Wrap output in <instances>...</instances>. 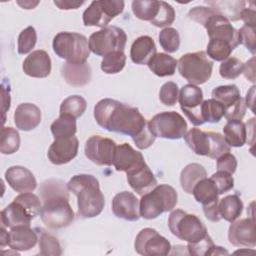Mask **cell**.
<instances>
[{
	"label": "cell",
	"instance_id": "39",
	"mask_svg": "<svg viewBox=\"0 0 256 256\" xmlns=\"http://www.w3.org/2000/svg\"><path fill=\"white\" fill-rule=\"evenodd\" d=\"M158 4L156 0H135L132 2V11L138 19L150 22L158 12Z\"/></svg>",
	"mask_w": 256,
	"mask_h": 256
},
{
	"label": "cell",
	"instance_id": "11",
	"mask_svg": "<svg viewBox=\"0 0 256 256\" xmlns=\"http://www.w3.org/2000/svg\"><path fill=\"white\" fill-rule=\"evenodd\" d=\"M135 251L144 256H164L171 250L170 242L153 228H144L136 236Z\"/></svg>",
	"mask_w": 256,
	"mask_h": 256
},
{
	"label": "cell",
	"instance_id": "51",
	"mask_svg": "<svg viewBox=\"0 0 256 256\" xmlns=\"http://www.w3.org/2000/svg\"><path fill=\"white\" fill-rule=\"evenodd\" d=\"M246 103L244 98H240L232 106L225 109L224 117L229 120H242L246 112Z\"/></svg>",
	"mask_w": 256,
	"mask_h": 256
},
{
	"label": "cell",
	"instance_id": "47",
	"mask_svg": "<svg viewBox=\"0 0 256 256\" xmlns=\"http://www.w3.org/2000/svg\"><path fill=\"white\" fill-rule=\"evenodd\" d=\"M179 90L176 83L169 81L162 85L159 91L160 101L167 106H173L178 101Z\"/></svg>",
	"mask_w": 256,
	"mask_h": 256
},
{
	"label": "cell",
	"instance_id": "8",
	"mask_svg": "<svg viewBox=\"0 0 256 256\" xmlns=\"http://www.w3.org/2000/svg\"><path fill=\"white\" fill-rule=\"evenodd\" d=\"M126 41V33L116 26L104 27L92 33L88 40L90 51L103 57L114 51H123Z\"/></svg>",
	"mask_w": 256,
	"mask_h": 256
},
{
	"label": "cell",
	"instance_id": "28",
	"mask_svg": "<svg viewBox=\"0 0 256 256\" xmlns=\"http://www.w3.org/2000/svg\"><path fill=\"white\" fill-rule=\"evenodd\" d=\"M223 132L229 146L242 147L247 141L246 125L241 120H229L223 127Z\"/></svg>",
	"mask_w": 256,
	"mask_h": 256
},
{
	"label": "cell",
	"instance_id": "12",
	"mask_svg": "<svg viewBox=\"0 0 256 256\" xmlns=\"http://www.w3.org/2000/svg\"><path fill=\"white\" fill-rule=\"evenodd\" d=\"M116 147L117 145L112 139L93 135L87 139L84 150L86 157L96 165L111 166Z\"/></svg>",
	"mask_w": 256,
	"mask_h": 256
},
{
	"label": "cell",
	"instance_id": "49",
	"mask_svg": "<svg viewBox=\"0 0 256 256\" xmlns=\"http://www.w3.org/2000/svg\"><path fill=\"white\" fill-rule=\"evenodd\" d=\"M239 43L243 44L253 55H255V27L244 25L238 30Z\"/></svg>",
	"mask_w": 256,
	"mask_h": 256
},
{
	"label": "cell",
	"instance_id": "9",
	"mask_svg": "<svg viewBox=\"0 0 256 256\" xmlns=\"http://www.w3.org/2000/svg\"><path fill=\"white\" fill-rule=\"evenodd\" d=\"M148 127L155 137L172 140L182 138L187 132V122L175 111L156 114L148 122Z\"/></svg>",
	"mask_w": 256,
	"mask_h": 256
},
{
	"label": "cell",
	"instance_id": "43",
	"mask_svg": "<svg viewBox=\"0 0 256 256\" xmlns=\"http://www.w3.org/2000/svg\"><path fill=\"white\" fill-rule=\"evenodd\" d=\"M159 43L166 52H176L180 46V36L178 31L172 27L164 28L159 33Z\"/></svg>",
	"mask_w": 256,
	"mask_h": 256
},
{
	"label": "cell",
	"instance_id": "1",
	"mask_svg": "<svg viewBox=\"0 0 256 256\" xmlns=\"http://www.w3.org/2000/svg\"><path fill=\"white\" fill-rule=\"evenodd\" d=\"M94 118L105 130L127 135L132 139L148 125L137 108L110 98L102 99L95 105Z\"/></svg>",
	"mask_w": 256,
	"mask_h": 256
},
{
	"label": "cell",
	"instance_id": "2",
	"mask_svg": "<svg viewBox=\"0 0 256 256\" xmlns=\"http://www.w3.org/2000/svg\"><path fill=\"white\" fill-rule=\"evenodd\" d=\"M42 222L51 229L69 226L74 220V212L69 204V189L61 179H48L39 188Z\"/></svg>",
	"mask_w": 256,
	"mask_h": 256
},
{
	"label": "cell",
	"instance_id": "60",
	"mask_svg": "<svg viewBox=\"0 0 256 256\" xmlns=\"http://www.w3.org/2000/svg\"><path fill=\"white\" fill-rule=\"evenodd\" d=\"M9 244V232L5 230V226L1 225L0 229V246L3 248L4 246Z\"/></svg>",
	"mask_w": 256,
	"mask_h": 256
},
{
	"label": "cell",
	"instance_id": "54",
	"mask_svg": "<svg viewBox=\"0 0 256 256\" xmlns=\"http://www.w3.org/2000/svg\"><path fill=\"white\" fill-rule=\"evenodd\" d=\"M218 203H219V199L211 203H208L206 205H203V211H204L205 217L212 222H218L221 220Z\"/></svg>",
	"mask_w": 256,
	"mask_h": 256
},
{
	"label": "cell",
	"instance_id": "13",
	"mask_svg": "<svg viewBox=\"0 0 256 256\" xmlns=\"http://www.w3.org/2000/svg\"><path fill=\"white\" fill-rule=\"evenodd\" d=\"M178 101L181 110L193 125L199 126L204 124L201 115V104L203 102L201 88L193 84L184 85L179 91Z\"/></svg>",
	"mask_w": 256,
	"mask_h": 256
},
{
	"label": "cell",
	"instance_id": "17",
	"mask_svg": "<svg viewBox=\"0 0 256 256\" xmlns=\"http://www.w3.org/2000/svg\"><path fill=\"white\" fill-rule=\"evenodd\" d=\"M145 164L141 152L136 151L130 144L123 143L116 147L113 165L117 171L130 172Z\"/></svg>",
	"mask_w": 256,
	"mask_h": 256
},
{
	"label": "cell",
	"instance_id": "48",
	"mask_svg": "<svg viewBox=\"0 0 256 256\" xmlns=\"http://www.w3.org/2000/svg\"><path fill=\"white\" fill-rule=\"evenodd\" d=\"M210 179L214 183L219 195L230 191L234 187V179L232 174L230 173L224 171H217L211 176Z\"/></svg>",
	"mask_w": 256,
	"mask_h": 256
},
{
	"label": "cell",
	"instance_id": "10",
	"mask_svg": "<svg viewBox=\"0 0 256 256\" xmlns=\"http://www.w3.org/2000/svg\"><path fill=\"white\" fill-rule=\"evenodd\" d=\"M124 9L122 0H100L93 1L83 12V23L85 26L107 27L109 22Z\"/></svg>",
	"mask_w": 256,
	"mask_h": 256
},
{
	"label": "cell",
	"instance_id": "32",
	"mask_svg": "<svg viewBox=\"0 0 256 256\" xmlns=\"http://www.w3.org/2000/svg\"><path fill=\"white\" fill-rule=\"evenodd\" d=\"M192 194L194 195L195 200L201 203L202 205H206L215 200H218V196H219L214 183L210 178L208 179L207 177L200 180L195 185V187L193 188Z\"/></svg>",
	"mask_w": 256,
	"mask_h": 256
},
{
	"label": "cell",
	"instance_id": "20",
	"mask_svg": "<svg viewBox=\"0 0 256 256\" xmlns=\"http://www.w3.org/2000/svg\"><path fill=\"white\" fill-rule=\"evenodd\" d=\"M126 174L130 187L140 196L150 192L157 186V180L146 163Z\"/></svg>",
	"mask_w": 256,
	"mask_h": 256
},
{
	"label": "cell",
	"instance_id": "52",
	"mask_svg": "<svg viewBox=\"0 0 256 256\" xmlns=\"http://www.w3.org/2000/svg\"><path fill=\"white\" fill-rule=\"evenodd\" d=\"M237 168V160L231 153H225L217 158V169L218 171H224L233 174Z\"/></svg>",
	"mask_w": 256,
	"mask_h": 256
},
{
	"label": "cell",
	"instance_id": "59",
	"mask_svg": "<svg viewBox=\"0 0 256 256\" xmlns=\"http://www.w3.org/2000/svg\"><path fill=\"white\" fill-rule=\"evenodd\" d=\"M254 91H255V86H252L250 91L247 92L246 99H245L246 106H248L251 109L252 112H254V108H253V105H254Z\"/></svg>",
	"mask_w": 256,
	"mask_h": 256
},
{
	"label": "cell",
	"instance_id": "4",
	"mask_svg": "<svg viewBox=\"0 0 256 256\" xmlns=\"http://www.w3.org/2000/svg\"><path fill=\"white\" fill-rule=\"evenodd\" d=\"M176 190L167 184L157 185L150 192L144 194L139 201L140 217L155 219L162 213L171 211L177 204Z\"/></svg>",
	"mask_w": 256,
	"mask_h": 256
},
{
	"label": "cell",
	"instance_id": "42",
	"mask_svg": "<svg viewBox=\"0 0 256 256\" xmlns=\"http://www.w3.org/2000/svg\"><path fill=\"white\" fill-rule=\"evenodd\" d=\"M175 20L174 8L165 1H159L158 12L150 23L156 27H168Z\"/></svg>",
	"mask_w": 256,
	"mask_h": 256
},
{
	"label": "cell",
	"instance_id": "34",
	"mask_svg": "<svg viewBox=\"0 0 256 256\" xmlns=\"http://www.w3.org/2000/svg\"><path fill=\"white\" fill-rule=\"evenodd\" d=\"M35 231L38 234L39 253L40 255H61L62 249L56 237L48 233L43 228L36 227Z\"/></svg>",
	"mask_w": 256,
	"mask_h": 256
},
{
	"label": "cell",
	"instance_id": "21",
	"mask_svg": "<svg viewBox=\"0 0 256 256\" xmlns=\"http://www.w3.org/2000/svg\"><path fill=\"white\" fill-rule=\"evenodd\" d=\"M38 241V234L30 226L20 225L10 228L8 246L15 251H27L33 248Z\"/></svg>",
	"mask_w": 256,
	"mask_h": 256
},
{
	"label": "cell",
	"instance_id": "37",
	"mask_svg": "<svg viewBox=\"0 0 256 256\" xmlns=\"http://www.w3.org/2000/svg\"><path fill=\"white\" fill-rule=\"evenodd\" d=\"M20 147V135L12 127H2L0 136V152L2 154H13Z\"/></svg>",
	"mask_w": 256,
	"mask_h": 256
},
{
	"label": "cell",
	"instance_id": "24",
	"mask_svg": "<svg viewBox=\"0 0 256 256\" xmlns=\"http://www.w3.org/2000/svg\"><path fill=\"white\" fill-rule=\"evenodd\" d=\"M61 75L69 85L85 86L91 79V67L87 62H66L61 68Z\"/></svg>",
	"mask_w": 256,
	"mask_h": 256
},
{
	"label": "cell",
	"instance_id": "14",
	"mask_svg": "<svg viewBox=\"0 0 256 256\" xmlns=\"http://www.w3.org/2000/svg\"><path fill=\"white\" fill-rule=\"evenodd\" d=\"M229 242L236 247L253 248L256 245L254 216L235 220L228 230Z\"/></svg>",
	"mask_w": 256,
	"mask_h": 256
},
{
	"label": "cell",
	"instance_id": "26",
	"mask_svg": "<svg viewBox=\"0 0 256 256\" xmlns=\"http://www.w3.org/2000/svg\"><path fill=\"white\" fill-rule=\"evenodd\" d=\"M188 147L197 155L208 156L211 152V131L205 132L192 128L183 136Z\"/></svg>",
	"mask_w": 256,
	"mask_h": 256
},
{
	"label": "cell",
	"instance_id": "33",
	"mask_svg": "<svg viewBox=\"0 0 256 256\" xmlns=\"http://www.w3.org/2000/svg\"><path fill=\"white\" fill-rule=\"evenodd\" d=\"M50 129L54 139L75 136L77 131L76 120L68 115H59V117L51 124Z\"/></svg>",
	"mask_w": 256,
	"mask_h": 256
},
{
	"label": "cell",
	"instance_id": "50",
	"mask_svg": "<svg viewBox=\"0 0 256 256\" xmlns=\"http://www.w3.org/2000/svg\"><path fill=\"white\" fill-rule=\"evenodd\" d=\"M217 12L212 9L211 7H205V6H196L188 12V17L192 19L193 21L200 23L202 26L206 24V22L209 20L210 17H212Z\"/></svg>",
	"mask_w": 256,
	"mask_h": 256
},
{
	"label": "cell",
	"instance_id": "57",
	"mask_svg": "<svg viewBox=\"0 0 256 256\" xmlns=\"http://www.w3.org/2000/svg\"><path fill=\"white\" fill-rule=\"evenodd\" d=\"M243 73L249 81H251L252 83L255 82V57L254 56L244 64Z\"/></svg>",
	"mask_w": 256,
	"mask_h": 256
},
{
	"label": "cell",
	"instance_id": "38",
	"mask_svg": "<svg viewBox=\"0 0 256 256\" xmlns=\"http://www.w3.org/2000/svg\"><path fill=\"white\" fill-rule=\"evenodd\" d=\"M225 107L215 99H207L201 104V115L205 122L217 123L224 117Z\"/></svg>",
	"mask_w": 256,
	"mask_h": 256
},
{
	"label": "cell",
	"instance_id": "58",
	"mask_svg": "<svg viewBox=\"0 0 256 256\" xmlns=\"http://www.w3.org/2000/svg\"><path fill=\"white\" fill-rule=\"evenodd\" d=\"M54 4L61 10H69V9H77L84 1H70V0H62V1H54Z\"/></svg>",
	"mask_w": 256,
	"mask_h": 256
},
{
	"label": "cell",
	"instance_id": "19",
	"mask_svg": "<svg viewBox=\"0 0 256 256\" xmlns=\"http://www.w3.org/2000/svg\"><path fill=\"white\" fill-rule=\"evenodd\" d=\"M22 68L30 77L45 78L51 72L50 56L44 50H35L25 58Z\"/></svg>",
	"mask_w": 256,
	"mask_h": 256
},
{
	"label": "cell",
	"instance_id": "46",
	"mask_svg": "<svg viewBox=\"0 0 256 256\" xmlns=\"http://www.w3.org/2000/svg\"><path fill=\"white\" fill-rule=\"evenodd\" d=\"M214 243L212 238L207 234L205 237L200 239L197 242L188 243L187 249L188 253L193 256H208L210 255L211 249L213 248Z\"/></svg>",
	"mask_w": 256,
	"mask_h": 256
},
{
	"label": "cell",
	"instance_id": "36",
	"mask_svg": "<svg viewBox=\"0 0 256 256\" xmlns=\"http://www.w3.org/2000/svg\"><path fill=\"white\" fill-rule=\"evenodd\" d=\"M86 107V100L82 96L72 95L62 101L60 105V115H68L76 119L83 115Z\"/></svg>",
	"mask_w": 256,
	"mask_h": 256
},
{
	"label": "cell",
	"instance_id": "56",
	"mask_svg": "<svg viewBox=\"0 0 256 256\" xmlns=\"http://www.w3.org/2000/svg\"><path fill=\"white\" fill-rule=\"evenodd\" d=\"M255 15H256V12H255L254 9H250L249 7H248V8L245 7V8L241 11L240 19H241L242 21H244L245 25H249V26H254V27H256Z\"/></svg>",
	"mask_w": 256,
	"mask_h": 256
},
{
	"label": "cell",
	"instance_id": "3",
	"mask_svg": "<svg viewBox=\"0 0 256 256\" xmlns=\"http://www.w3.org/2000/svg\"><path fill=\"white\" fill-rule=\"evenodd\" d=\"M70 192L77 196V215L82 218L98 216L105 205L99 181L90 174L73 176L67 183Z\"/></svg>",
	"mask_w": 256,
	"mask_h": 256
},
{
	"label": "cell",
	"instance_id": "53",
	"mask_svg": "<svg viewBox=\"0 0 256 256\" xmlns=\"http://www.w3.org/2000/svg\"><path fill=\"white\" fill-rule=\"evenodd\" d=\"M155 139L156 137L152 134L147 125V127L139 135L133 138V141L139 149H147L154 143Z\"/></svg>",
	"mask_w": 256,
	"mask_h": 256
},
{
	"label": "cell",
	"instance_id": "61",
	"mask_svg": "<svg viewBox=\"0 0 256 256\" xmlns=\"http://www.w3.org/2000/svg\"><path fill=\"white\" fill-rule=\"evenodd\" d=\"M229 252L227 250H225L223 247L221 246H213V248L211 249L210 255H228Z\"/></svg>",
	"mask_w": 256,
	"mask_h": 256
},
{
	"label": "cell",
	"instance_id": "30",
	"mask_svg": "<svg viewBox=\"0 0 256 256\" xmlns=\"http://www.w3.org/2000/svg\"><path fill=\"white\" fill-rule=\"evenodd\" d=\"M218 208L221 219L232 223L241 215L243 202L237 195H227L219 200Z\"/></svg>",
	"mask_w": 256,
	"mask_h": 256
},
{
	"label": "cell",
	"instance_id": "22",
	"mask_svg": "<svg viewBox=\"0 0 256 256\" xmlns=\"http://www.w3.org/2000/svg\"><path fill=\"white\" fill-rule=\"evenodd\" d=\"M41 122V110L32 103L19 104L14 112V123L23 131L35 129Z\"/></svg>",
	"mask_w": 256,
	"mask_h": 256
},
{
	"label": "cell",
	"instance_id": "35",
	"mask_svg": "<svg viewBox=\"0 0 256 256\" xmlns=\"http://www.w3.org/2000/svg\"><path fill=\"white\" fill-rule=\"evenodd\" d=\"M212 97L213 99L220 102L225 107V109L232 106L241 98L240 91L238 87L234 84L215 87L212 90Z\"/></svg>",
	"mask_w": 256,
	"mask_h": 256
},
{
	"label": "cell",
	"instance_id": "44",
	"mask_svg": "<svg viewBox=\"0 0 256 256\" xmlns=\"http://www.w3.org/2000/svg\"><path fill=\"white\" fill-rule=\"evenodd\" d=\"M244 63L236 57H229L222 61L219 73L224 79H236L243 73Z\"/></svg>",
	"mask_w": 256,
	"mask_h": 256
},
{
	"label": "cell",
	"instance_id": "62",
	"mask_svg": "<svg viewBox=\"0 0 256 256\" xmlns=\"http://www.w3.org/2000/svg\"><path fill=\"white\" fill-rule=\"evenodd\" d=\"M17 3L24 9H33L35 6H37L39 4L38 1H35V2H33V1H24V2L17 1Z\"/></svg>",
	"mask_w": 256,
	"mask_h": 256
},
{
	"label": "cell",
	"instance_id": "41",
	"mask_svg": "<svg viewBox=\"0 0 256 256\" xmlns=\"http://www.w3.org/2000/svg\"><path fill=\"white\" fill-rule=\"evenodd\" d=\"M234 48L226 41L210 39L207 45V56L215 61H224L229 58Z\"/></svg>",
	"mask_w": 256,
	"mask_h": 256
},
{
	"label": "cell",
	"instance_id": "27",
	"mask_svg": "<svg viewBox=\"0 0 256 256\" xmlns=\"http://www.w3.org/2000/svg\"><path fill=\"white\" fill-rule=\"evenodd\" d=\"M207 177V172L205 168L199 163H190L184 167L180 174V184L182 189L188 193L192 194L195 185L202 179Z\"/></svg>",
	"mask_w": 256,
	"mask_h": 256
},
{
	"label": "cell",
	"instance_id": "16",
	"mask_svg": "<svg viewBox=\"0 0 256 256\" xmlns=\"http://www.w3.org/2000/svg\"><path fill=\"white\" fill-rule=\"evenodd\" d=\"M112 211L118 218L127 221H137L140 218L139 200L128 191L117 193L112 200Z\"/></svg>",
	"mask_w": 256,
	"mask_h": 256
},
{
	"label": "cell",
	"instance_id": "55",
	"mask_svg": "<svg viewBox=\"0 0 256 256\" xmlns=\"http://www.w3.org/2000/svg\"><path fill=\"white\" fill-rule=\"evenodd\" d=\"M1 98H2V116H3V123L5 122V114L10 108L11 98H10V89L9 86L5 87V81L1 84Z\"/></svg>",
	"mask_w": 256,
	"mask_h": 256
},
{
	"label": "cell",
	"instance_id": "6",
	"mask_svg": "<svg viewBox=\"0 0 256 256\" xmlns=\"http://www.w3.org/2000/svg\"><path fill=\"white\" fill-rule=\"evenodd\" d=\"M178 71L190 84L201 85L207 82L213 69V62L204 51L186 53L177 61Z\"/></svg>",
	"mask_w": 256,
	"mask_h": 256
},
{
	"label": "cell",
	"instance_id": "5",
	"mask_svg": "<svg viewBox=\"0 0 256 256\" xmlns=\"http://www.w3.org/2000/svg\"><path fill=\"white\" fill-rule=\"evenodd\" d=\"M52 46L57 56L71 63L86 62L90 55L87 38L75 32H59L55 35Z\"/></svg>",
	"mask_w": 256,
	"mask_h": 256
},
{
	"label": "cell",
	"instance_id": "29",
	"mask_svg": "<svg viewBox=\"0 0 256 256\" xmlns=\"http://www.w3.org/2000/svg\"><path fill=\"white\" fill-rule=\"evenodd\" d=\"M147 65L155 75L166 77L174 75L177 60L166 53H156Z\"/></svg>",
	"mask_w": 256,
	"mask_h": 256
},
{
	"label": "cell",
	"instance_id": "15",
	"mask_svg": "<svg viewBox=\"0 0 256 256\" xmlns=\"http://www.w3.org/2000/svg\"><path fill=\"white\" fill-rule=\"evenodd\" d=\"M79 142L76 136L56 138L48 149V159L55 165H63L73 160L78 153Z\"/></svg>",
	"mask_w": 256,
	"mask_h": 256
},
{
	"label": "cell",
	"instance_id": "23",
	"mask_svg": "<svg viewBox=\"0 0 256 256\" xmlns=\"http://www.w3.org/2000/svg\"><path fill=\"white\" fill-rule=\"evenodd\" d=\"M33 216L18 201L13 200L1 211V224L5 227H15L20 225L30 226Z\"/></svg>",
	"mask_w": 256,
	"mask_h": 256
},
{
	"label": "cell",
	"instance_id": "45",
	"mask_svg": "<svg viewBox=\"0 0 256 256\" xmlns=\"http://www.w3.org/2000/svg\"><path fill=\"white\" fill-rule=\"evenodd\" d=\"M37 41V33L34 27L28 26L22 30L18 36V46L17 50L19 54L29 53L35 46Z\"/></svg>",
	"mask_w": 256,
	"mask_h": 256
},
{
	"label": "cell",
	"instance_id": "25",
	"mask_svg": "<svg viewBox=\"0 0 256 256\" xmlns=\"http://www.w3.org/2000/svg\"><path fill=\"white\" fill-rule=\"evenodd\" d=\"M156 54L154 40L147 35L140 36L134 40L130 48L131 60L139 65H146Z\"/></svg>",
	"mask_w": 256,
	"mask_h": 256
},
{
	"label": "cell",
	"instance_id": "7",
	"mask_svg": "<svg viewBox=\"0 0 256 256\" xmlns=\"http://www.w3.org/2000/svg\"><path fill=\"white\" fill-rule=\"evenodd\" d=\"M168 227L174 236L188 243L197 242L208 234L206 226L196 215L188 214L181 209L170 213Z\"/></svg>",
	"mask_w": 256,
	"mask_h": 256
},
{
	"label": "cell",
	"instance_id": "40",
	"mask_svg": "<svg viewBox=\"0 0 256 256\" xmlns=\"http://www.w3.org/2000/svg\"><path fill=\"white\" fill-rule=\"evenodd\" d=\"M126 55L123 51H114L103 57L101 70L106 74L119 73L125 66Z\"/></svg>",
	"mask_w": 256,
	"mask_h": 256
},
{
	"label": "cell",
	"instance_id": "18",
	"mask_svg": "<svg viewBox=\"0 0 256 256\" xmlns=\"http://www.w3.org/2000/svg\"><path fill=\"white\" fill-rule=\"evenodd\" d=\"M5 179L8 185L16 192H32L37 186L33 173L23 166H11L5 172Z\"/></svg>",
	"mask_w": 256,
	"mask_h": 256
},
{
	"label": "cell",
	"instance_id": "31",
	"mask_svg": "<svg viewBox=\"0 0 256 256\" xmlns=\"http://www.w3.org/2000/svg\"><path fill=\"white\" fill-rule=\"evenodd\" d=\"M217 13L227 20L237 21L240 19L241 11L245 8V1H206Z\"/></svg>",
	"mask_w": 256,
	"mask_h": 256
}]
</instances>
